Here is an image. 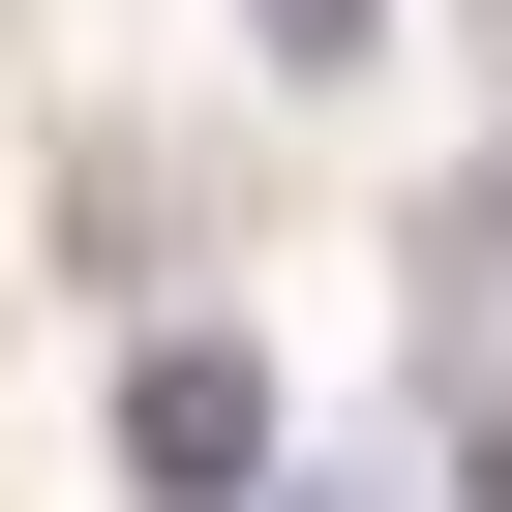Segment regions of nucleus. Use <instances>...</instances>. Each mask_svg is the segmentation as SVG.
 I'll return each mask as SVG.
<instances>
[{"label":"nucleus","mask_w":512,"mask_h":512,"mask_svg":"<svg viewBox=\"0 0 512 512\" xmlns=\"http://www.w3.org/2000/svg\"><path fill=\"white\" fill-rule=\"evenodd\" d=\"M121 482L151 512H272V362H241V332H151L121 362Z\"/></svg>","instance_id":"nucleus-1"},{"label":"nucleus","mask_w":512,"mask_h":512,"mask_svg":"<svg viewBox=\"0 0 512 512\" xmlns=\"http://www.w3.org/2000/svg\"><path fill=\"white\" fill-rule=\"evenodd\" d=\"M362 31H392V0H272V61H362Z\"/></svg>","instance_id":"nucleus-2"},{"label":"nucleus","mask_w":512,"mask_h":512,"mask_svg":"<svg viewBox=\"0 0 512 512\" xmlns=\"http://www.w3.org/2000/svg\"><path fill=\"white\" fill-rule=\"evenodd\" d=\"M452 512H512V392H482V422H452Z\"/></svg>","instance_id":"nucleus-3"}]
</instances>
